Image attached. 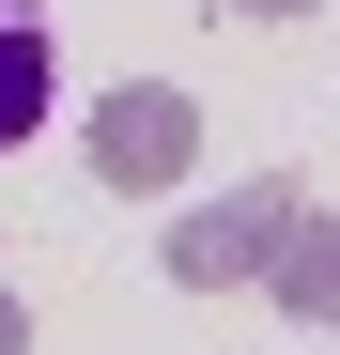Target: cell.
I'll use <instances>...</instances> for the list:
<instances>
[{
	"label": "cell",
	"mask_w": 340,
	"mask_h": 355,
	"mask_svg": "<svg viewBox=\"0 0 340 355\" xmlns=\"http://www.w3.org/2000/svg\"><path fill=\"white\" fill-rule=\"evenodd\" d=\"M263 309H294V324H340V216H325V201L278 232V263H263Z\"/></svg>",
	"instance_id": "3"
},
{
	"label": "cell",
	"mask_w": 340,
	"mask_h": 355,
	"mask_svg": "<svg viewBox=\"0 0 340 355\" xmlns=\"http://www.w3.org/2000/svg\"><path fill=\"white\" fill-rule=\"evenodd\" d=\"M0 355H31V309H16V293H0Z\"/></svg>",
	"instance_id": "6"
},
{
	"label": "cell",
	"mask_w": 340,
	"mask_h": 355,
	"mask_svg": "<svg viewBox=\"0 0 340 355\" xmlns=\"http://www.w3.org/2000/svg\"><path fill=\"white\" fill-rule=\"evenodd\" d=\"M186 170H201V108L170 93V78H124V93L93 108V186H124V201H170Z\"/></svg>",
	"instance_id": "2"
},
{
	"label": "cell",
	"mask_w": 340,
	"mask_h": 355,
	"mask_svg": "<svg viewBox=\"0 0 340 355\" xmlns=\"http://www.w3.org/2000/svg\"><path fill=\"white\" fill-rule=\"evenodd\" d=\"M46 108H62V78H46V16H31V0H0V155H16Z\"/></svg>",
	"instance_id": "4"
},
{
	"label": "cell",
	"mask_w": 340,
	"mask_h": 355,
	"mask_svg": "<svg viewBox=\"0 0 340 355\" xmlns=\"http://www.w3.org/2000/svg\"><path fill=\"white\" fill-rule=\"evenodd\" d=\"M294 216H309V186H278V170H263V186H216V201L170 216V278H186V293H248Z\"/></svg>",
	"instance_id": "1"
},
{
	"label": "cell",
	"mask_w": 340,
	"mask_h": 355,
	"mask_svg": "<svg viewBox=\"0 0 340 355\" xmlns=\"http://www.w3.org/2000/svg\"><path fill=\"white\" fill-rule=\"evenodd\" d=\"M232 16H263V31H278V16H325V0H232Z\"/></svg>",
	"instance_id": "5"
}]
</instances>
